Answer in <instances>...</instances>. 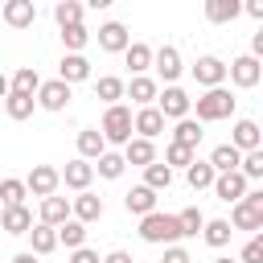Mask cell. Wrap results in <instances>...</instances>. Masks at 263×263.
Listing matches in <instances>:
<instances>
[{"mask_svg": "<svg viewBox=\"0 0 263 263\" xmlns=\"http://www.w3.org/2000/svg\"><path fill=\"white\" fill-rule=\"evenodd\" d=\"M58 185H62V177H58L53 164H33L29 177H25V189L33 197H49V193H58Z\"/></svg>", "mask_w": 263, "mask_h": 263, "instance_id": "30bf717a", "label": "cell"}, {"mask_svg": "<svg viewBox=\"0 0 263 263\" xmlns=\"http://www.w3.org/2000/svg\"><path fill=\"white\" fill-rule=\"evenodd\" d=\"M201 136H205V132H201V123H197L193 115H181L177 127H173V144H185V148H197Z\"/></svg>", "mask_w": 263, "mask_h": 263, "instance_id": "83f0119b", "label": "cell"}, {"mask_svg": "<svg viewBox=\"0 0 263 263\" xmlns=\"http://www.w3.org/2000/svg\"><path fill=\"white\" fill-rule=\"evenodd\" d=\"M214 263H238V259H226V255H222V259H214Z\"/></svg>", "mask_w": 263, "mask_h": 263, "instance_id": "db71d44e", "label": "cell"}, {"mask_svg": "<svg viewBox=\"0 0 263 263\" xmlns=\"http://www.w3.org/2000/svg\"><path fill=\"white\" fill-rule=\"evenodd\" d=\"M90 164H95V173H99V177H107V181H119V177H123V168H127L123 152H103V156H95Z\"/></svg>", "mask_w": 263, "mask_h": 263, "instance_id": "1f68e13d", "label": "cell"}, {"mask_svg": "<svg viewBox=\"0 0 263 263\" xmlns=\"http://www.w3.org/2000/svg\"><path fill=\"white\" fill-rule=\"evenodd\" d=\"M210 189H214V197H218V201H226V205H230V201H238V197L251 189V181H247L238 168H226V173H214V185H210Z\"/></svg>", "mask_w": 263, "mask_h": 263, "instance_id": "52a82bcc", "label": "cell"}, {"mask_svg": "<svg viewBox=\"0 0 263 263\" xmlns=\"http://www.w3.org/2000/svg\"><path fill=\"white\" fill-rule=\"evenodd\" d=\"M234 107H238V99H234L226 86H205V95H197V99L189 103V111H197V115H193L197 123H218V119H230V115H234Z\"/></svg>", "mask_w": 263, "mask_h": 263, "instance_id": "6da1fadb", "label": "cell"}, {"mask_svg": "<svg viewBox=\"0 0 263 263\" xmlns=\"http://www.w3.org/2000/svg\"><path fill=\"white\" fill-rule=\"evenodd\" d=\"M25 197H29V189H25V181H21V177L0 181V205H21Z\"/></svg>", "mask_w": 263, "mask_h": 263, "instance_id": "60d3db41", "label": "cell"}, {"mask_svg": "<svg viewBox=\"0 0 263 263\" xmlns=\"http://www.w3.org/2000/svg\"><path fill=\"white\" fill-rule=\"evenodd\" d=\"M103 152H107L103 132H99V127H82V132H78V156H82V160H95V156H103Z\"/></svg>", "mask_w": 263, "mask_h": 263, "instance_id": "f1b7e54d", "label": "cell"}, {"mask_svg": "<svg viewBox=\"0 0 263 263\" xmlns=\"http://www.w3.org/2000/svg\"><path fill=\"white\" fill-rule=\"evenodd\" d=\"M12 263H37V255L33 251H21V255H12Z\"/></svg>", "mask_w": 263, "mask_h": 263, "instance_id": "f907efd6", "label": "cell"}, {"mask_svg": "<svg viewBox=\"0 0 263 263\" xmlns=\"http://www.w3.org/2000/svg\"><path fill=\"white\" fill-rule=\"evenodd\" d=\"M33 107H37V99H33V95H25V90H8V95H4V115H8V119H16V123H21V119H29V115H33Z\"/></svg>", "mask_w": 263, "mask_h": 263, "instance_id": "4316f807", "label": "cell"}, {"mask_svg": "<svg viewBox=\"0 0 263 263\" xmlns=\"http://www.w3.org/2000/svg\"><path fill=\"white\" fill-rule=\"evenodd\" d=\"M37 107L41 111H66L70 107V99H74V90H70V82H62V78H49V82H41L37 86Z\"/></svg>", "mask_w": 263, "mask_h": 263, "instance_id": "8992f818", "label": "cell"}, {"mask_svg": "<svg viewBox=\"0 0 263 263\" xmlns=\"http://www.w3.org/2000/svg\"><path fill=\"white\" fill-rule=\"evenodd\" d=\"M70 263H99V251H90V247L82 242V247L70 251Z\"/></svg>", "mask_w": 263, "mask_h": 263, "instance_id": "bcb514c9", "label": "cell"}, {"mask_svg": "<svg viewBox=\"0 0 263 263\" xmlns=\"http://www.w3.org/2000/svg\"><path fill=\"white\" fill-rule=\"evenodd\" d=\"M230 205H234V210H230L226 222H230L234 230H251V234L263 230V189H247V193H242L238 201H230Z\"/></svg>", "mask_w": 263, "mask_h": 263, "instance_id": "7a4b0ae2", "label": "cell"}, {"mask_svg": "<svg viewBox=\"0 0 263 263\" xmlns=\"http://www.w3.org/2000/svg\"><path fill=\"white\" fill-rule=\"evenodd\" d=\"M123 210L136 214V218H144L148 210H156V189H148V185H132V189L123 193Z\"/></svg>", "mask_w": 263, "mask_h": 263, "instance_id": "44dd1931", "label": "cell"}, {"mask_svg": "<svg viewBox=\"0 0 263 263\" xmlns=\"http://www.w3.org/2000/svg\"><path fill=\"white\" fill-rule=\"evenodd\" d=\"M99 263H136V259H132L127 251H107V255H103Z\"/></svg>", "mask_w": 263, "mask_h": 263, "instance_id": "c3c4849f", "label": "cell"}, {"mask_svg": "<svg viewBox=\"0 0 263 263\" xmlns=\"http://www.w3.org/2000/svg\"><path fill=\"white\" fill-rule=\"evenodd\" d=\"M29 251H33L37 259L49 255V251H58V230L45 226V222H33V226H29Z\"/></svg>", "mask_w": 263, "mask_h": 263, "instance_id": "cb8c5ba5", "label": "cell"}, {"mask_svg": "<svg viewBox=\"0 0 263 263\" xmlns=\"http://www.w3.org/2000/svg\"><path fill=\"white\" fill-rule=\"evenodd\" d=\"M99 132H103L107 144H119V148H123V144L136 136V132H132V107H123V103H107Z\"/></svg>", "mask_w": 263, "mask_h": 263, "instance_id": "277c9868", "label": "cell"}, {"mask_svg": "<svg viewBox=\"0 0 263 263\" xmlns=\"http://www.w3.org/2000/svg\"><path fill=\"white\" fill-rule=\"evenodd\" d=\"M189 95L177 86V82H168L164 90H156V111L164 115V119H181V115H189Z\"/></svg>", "mask_w": 263, "mask_h": 263, "instance_id": "ba28073f", "label": "cell"}, {"mask_svg": "<svg viewBox=\"0 0 263 263\" xmlns=\"http://www.w3.org/2000/svg\"><path fill=\"white\" fill-rule=\"evenodd\" d=\"M160 263H193V259H189V251H185V247L168 242V247H164V259H160Z\"/></svg>", "mask_w": 263, "mask_h": 263, "instance_id": "f6af8a7d", "label": "cell"}, {"mask_svg": "<svg viewBox=\"0 0 263 263\" xmlns=\"http://www.w3.org/2000/svg\"><path fill=\"white\" fill-rule=\"evenodd\" d=\"M95 95H99L103 103H119V99H123V78H115V74H103V78L95 82Z\"/></svg>", "mask_w": 263, "mask_h": 263, "instance_id": "ab89813d", "label": "cell"}, {"mask_svg": "<svg viewBox=\"0 0 263 263\" xmlns=\"http://www.w3.org/2000/svg\"><path fill=\"white\" fill-rule=\"evenodd\" d=\"M156 90H160V82L148 78V74H132V82H123V99H132L136 107L156 103Z\"/></svg>", "mask_w": 263, "mask_h": 263, "instance_id": "5bb4252c", "label": "cell"}, {"mask_svg": "<svg viewBox=\"0 0 263 263\" xmlns=\"http://www.w3.org/2000/svg\"><path fill=\"white\" fill-rule=\"evenodd\" d=\"M152 70L160 74V82H177L181 78V49L177 45H160V49H152Z\"/></svg>", "mask_w": 263, "mask_h": 263, "instance_id": "8fae6325", "label": "cell"}, {"mask_svg": "<svg viewBox=\"0 0 263 263\" xmlns=\"http://www.w3.org/2000/svg\"><path fill=\"white\" fill-rule=\"evenodd\" d=\"M127 41H132V33H127L123 21H107V25H99V49H107V53H123Z\"/></svg>", "mask_w": 263, "mask_h": 263, "instance_id": "e0dca14e", "label": "cell"}, {"mask_svg": "<svg viewBox=\"0 0 263 263\" xmlns=\"http://www.w3.org/2000/svg\"><path fill=\"white\" fill-rule=\"evenodd\" d=\"M86 41H90V33H86L82 21H78V25H62V45H66V53H82Z\"/></svg>", "mask_w": 263, "mask_h": 263, "instance_id": "d590c367", "label": "cell"}, {"mask_svg": "<svg viewBox=\"0 0 263 263\" xmlns=\"http://www.w3.org/2000/svg\"><path fill=\"white\" fill-rule=\"evenodd\" d=\"M226 78H230L238 90H251V86H259V78H263V62H259L255 53H242V58H234V62L226 66Z\"/></svg>", "mask_w": 263, "mask_h": 263, "instance_id": "5b68a950", "label": "cell"}, {"mask_svg": "<svg viewBox=\"0 0 263 263\" xmlns=\"http://www.w3.org/2000/svg\"><path fill=\"white\" fill-rule=\"evenodd\" d=\"M70 218H78V222H99L103 218V197L99 193H90V189H78V197L70 201Z\"/></svg>", "mask_w": 263, "mask_h": 263, "instance_id": "9a60e30c", "label": "cell"}, {"mask_svg": "<svg viewBox=\"0 0 263 263\" xmlns=\"http://www.w3.org/2000/svg\"><path fill=\"white\" fill-rule=\"evenodd\" d=\"M37 86H41V74H37L33 66H21V70L8 78V90H25V95H37Z\"/></svg>", "mask_w": 263, "mask_h": 263, "instance_id": "f35d334b", "label": "cell"}, {"mask_svg": "<svg viewBox=\"0 0 263 263\" xmlns=\"http://www.w3.org/2000/svg\"><path fill=\"white\" fill-rule=\"evenodd\" d=\"M140 238L152 242V247H168L181 238V226H177V214H160V210H148L140 218Z\"/></svg>", "mask_w": 263, "mask_h": 263, "instance_id": "3957f363", "label": "cell"}, {"mask_svg": "<svg viewBox=\"0 0 263 263\" xmlns=\"http://www.w3.org/2000/svg\"><path fill=\"white\" fill-rule=\"evenodd\" d=\"M58 177H62V185H66V189H74V193H78V189H90V181H95V164H90V160H82V156H74L66 168H58Z\"/></svg>", "mask_w": 263, "mask_h": 263, "instance_id": "4fadbf2b", "label": "cell"}, {"mask_svg": "<svg viewBox=\"0 0 263 263\" xmlns=\"http://www.w3.org/2000/svg\"><path fill=\"white\" fill-rule=\"evenodd\" d=\"M230 234H234V226H230L226 218H205V226H201V238H205L214 251H222V247L230 242Z\"/></svg>", "mask_w": 263, "mask_h": 263, "instance_id": "4dcf8cb0", "label": "cell"}, {"mask_svg": "<svg viewBox=\"0 0 263 263\" xmlns=\"http://www.w3.org/2000/svg\"><path fill=\"white\" fill-rule=\"evenodd\" d=\"M123 62H127L132 74H148V70H152V45H144V41H127Z\"/></svg>", "mask_w": 263, "mask_h": 263, "instance_id": "484cf974", "label": "cell"}, {"mask_svg": "<svg viewBox=\"0 0 263 263\" xmlns=\"http://www.w3.org/2000/svg\"><path fill=\"white\" fill-rule=\"evenodd\" d=\"M4 95H8V78L0 74V99H4Z\"/></svg>", "mask_w": 263, "mask_h": 263, "instance_id": "f5cc1de1", "label": "cell"}, {"mask_svg": "<svg viewBox=\"0 0 263 263\" xmlns=\"http://www.w3.org/2000/svg\"><path fill=\"white\" fill-rule=\"evenodd\" d=\"M230 144H234L238 152H251V148H259V144H263V132H259V123H255V119H234V127H230Z\"/></svg>", "mask_w": 263, "mask_h": 263, "instance_id": "ffe728a7", "label": "cell"}, {"mask_svg": "<svg viewBox=\"0 0 263 263\" xmlns=\"http://www.w3.org/2000/svg\"><path fill=\"white\" fill-rule=\"evenodd\" d=\"M82 12H86L82 0H58V4H53V21H58V29H62V25H78Z\"/></svg>", "mask_w": 263, "mask_h": 263, "instance_id": "e575fe53", "label": "cell"}, {"mask_svg": "<svg viewBox=\"0 0 263 263\" xmlns=\"http://www.w3.org/2000/svg\"><path fill=\"white\" fill-rule=\"evenodd\" d=\"M189 160H193V148H185V144H168L164 148V164L168 168H185Z\"/></svg>", "mask_w": 263, "mask_h": 263, "instance_id": "7bdbcfd3", "label": "cell"}, {"mask_svg": "<svg viewBox=\"0 0 263 263\" xmlns=\"http://www.w3.org/2000/svg\"><path fill=\"white\" fill-rule=\"evenodd\" d=\"M177 226H181V238H197V234H201V226H205V214H201L197 205H189V210H181V214H177Z\"/></svg>", "mask_w": 263, "mask_h": 263, "instance_id": "74e56055", "label": "cell"}, {"mask_svg": "<svg viewBox=\"0 0 263 263\" xmlns=\"http://www.w3.org/2000/svg\"><path fill=\"white\" fill-rule=\"evenodd\" d=\"M53 230H58V242H62L66 251H74V247L86 242V222H78V218H66V222H58Z\"/></svg>", "mask_w": 263, "mask_h": 263, "instance_id": "f546056e", "label": "cell"}, {"mask_svg": "<svg viewBox=\"0 0 263 263\" xmlns=\"http://www.w3.org/2000/svg\"><path fill=\"white\" fill-rule=\"evenodd\" d=\"M144 185H148V189H156V193H164V189L173 185V168H168L164 160H152V164H144Z\"/></svg>", "mask_w": 263, "mask_h": 263, "instance_id": "836d02e7", "label": "cell"}, {"mask_svg": "<svg viewBox=\"0 0 263 263\" xmlns=\"http://www.w3.org/2000/svg\"><path fill=\"white\" fill-rule=\"evenodd\" d=\"M111 4H115V0H86V8H95V12H99V8H111Z\"/></svg>", "mask_w": 263, "mask_h": 263, "instance_id": "816d5d0a", "label": "cell"}, {"mask_svg": "<svg viewBox=\"0 0 263 263\" xmlns=\"http://www.w3.org/2000/svg\"><path fill=\"white\" fill-rule=\"evenodd\" d=\"M70 218V201L66 197H58V193H49V197H41V210H37V222H45V226H58V222H66Z\"/></svg>", "mask_w": 263, "mask_h": 263, "instance_id": "d4e9b609", "label": "cell"}, {"mask_svg": "<svg viewBox=\"0 0 263 263\" xmlns=\"http://www.w3.org/2000/svg\"><path fill=\"white\" fill-rule=\"evenodd\" d=\"M242 12L255 16V21H263V0H242Z\"/></svg>", "mask_w": 263, "mask_h": 263, "instance_id": "7dc6e473", "label": "cell"}, {"mask_svg": "<svg viewBox=\"0 0 263 263\" xmlns=\"http://www.w3.org/2000/svg\"><path fill=\"white\" fill-rule=\"evenodd\" d=\"M238 173H242L247 181H259V177H263V148H251V152H242V160H238Z\"/></svg>", "mask_w": 263, "mask_h": 263, "instance_id": "b9f144b4", "label": "cell"}, {"mask_svg": "<svg viewBox=\"0 0 263 263\" xmlns=\"http://www.w3.org/2000/svg\"><path fill=\"white\" fill-rule=\"evenodd\" d=\"M4 25L8 29H29L33 21H37V4L33 0H4Z\"/></svg>", "mask_w": 263, "mask_h": 263, "instance_id": "ac0fdd59", "label": "cell"}, {"mask_svg": "<svg viewBox=\"0 0 263 263\" xmlns=\"http://www.w3.org/2000/svg\"><path fill=\"white\" fill-rule=\"evenodd\" d=\"M201 12L210 25H230L234 16H242V0H205Z\"/></svg>", "mask_w": 263, "mask_h": 263, "instance_id": "7402d4cb", "label": "cell"}, {"mask_svg": "<svg viewBox=\"0 0 263 263\" xmlns=\"http://www.w3.org/2000/svg\"><path fill=\"white\" fill-rule=\"evenodd\" d=\"M123 160H127V164H136V168H144V164H152V160H156V144H152V140H144V136H132V140L123 144Z\"/></svg>", "mask_w": 263, "mask_h": 263, "instance_id": "603a6c76", "label": "cell"}, {"mask_svg": "<svg viewBox=\"0 0 263 263\" xmlns=\"http://www.w3.org/2000/svg\"><path fill=\"white\" fill-rule=\"evenodd\" d=\"M193 82H197V86H222V82H226V62L214 58V53L197 58V62H193Z\"/></svg>", "mask_w": 263, "mask_h": 263, "instance_id": "7c38bea8", "label": "cell"}, {"mask_svg": "<svg viewBox=\"0 0 263 263\" xmlns=\"http://www.w3.org/2000/svg\"><path fill=\"white\" fill-rule=\"evenodd\" d=\"M58 78L62 82H86L90 78V62H86V53H62V62H58Z\"/></svg>", "mask_w": 263, "mask_h": 263, "instance_id": "d6986e66", "label": "cell"}, {"mask_svg": "<svg viewBox=\"0 0 263 263\" xmlns=\"http://www.w3.org/2000/svg\"><path fill=\"white\" fill-rule=\"evenodd\" d=\"M185 181H189V189H210V185H214V164L193 156V160L185 164Z\"/></svg>", "mask_w": 263, "mask_h": 263, "instance_id": "d6a6232c", "label": "cell"}, {"mask_svg": "<svg viewBox=\"0 0 263 263\" xmlns=\"http://www.w3.org/2000/svg\"><path fill=\"white\" fill-rule=\"evenodd\" d=\"M238 263H263V234H259V230H255V234H251V242L242 247Z\"/></svg>", "mask_w": 263, "mask_h": 263, "instance_id": "ee69618b", "label": "cell"}, {"mask_svg": "<svg viewBox=\"0 0 263 263\" xmlns=\"http://www.w3.org/2000/svg\"><path fill=\"white\" fill-rule=\"evenodd\" d=\"M251 53H255V58H263V29L251 37Z\"/></svg>", "mask_w": 263, "mask_h": 263, "instance_id": "681fc988", "label": "cell"}, {"mask_svg": "<svg viewBox=\"0 0 263 263\" xmlns=\"http://www.w3.org/2000/svg\"><path fill=\"white\" fill-rule=\"evenodd\" d=\"M33 226V210L21 201V205H0V230L4 234H29Z\"/></svg>", "mask_w": 263, "mask_h": 263, "instance_id": "2e32d148", "label": "cell"}, {"mask_svg": "<svg viewBox=\"0 0 263 263\" xmlns=\"http://www.w3.org/2000/svg\"><path fill=\"white\" fill-rule=\"evenodd\" d=\"M164 123H168V119L156 111V103H148V107H136V111H132V132H136V136H144V140H156V136L164 132Z\"/></svg>", "mask_w": 263, "mask_h": 263, "instance_id": "9c48e42d", "label": "cell"}, {"mask_svg": "<svg viewBox=\"0 0 263 263\" xmlns=\"http://www.w3.org/2000/svg\"><path fill=\"white\" fill-rule=\"evenodd\" d=\"M238 160H242V152H238L234 144H218V148L210 152V164H214V173H226V168H238Z\"/></svg>", "mask_w": 263, "mask_h": 263, "instance_id": "8d00e7d4", "label": "cell"}]
</instances>
